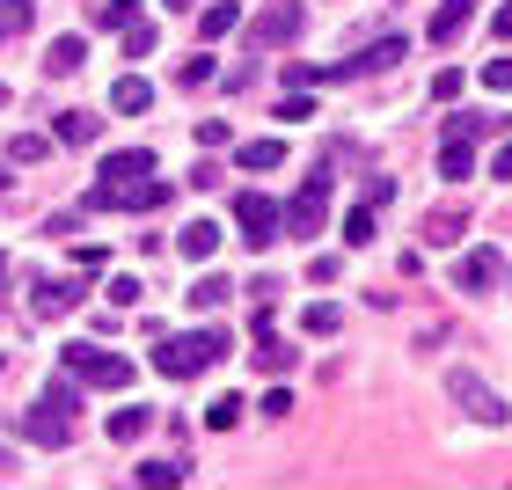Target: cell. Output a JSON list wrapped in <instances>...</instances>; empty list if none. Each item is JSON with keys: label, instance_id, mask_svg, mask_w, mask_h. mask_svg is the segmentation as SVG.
Wrapping results in <instances>:
<instances>
[{"label": "cell", "instance_id": "obj_30", "mask_svg": "<svg viewBox=\"0 0 512 490\" xmlns=\"http://www.w3.org/2000/svg\"><path fill=\"white\" fill-rule=\"evenodd\" d=\"M235 22H242V8H235V0H227V8H205V15H198V30H205V37H227V30H235Z\"/></svg>", "mask_w": 512, "mask_h": 490}, {"label": "cell", "instance_id": "obj_13", "mask_svg": "<svg viewBox=\"0 0 512 490\" xmlns=\"http://www.w3.org/2000/svg\"><path fill=\"white\" fill-rule=\"evenodd\" d=\"M132 176H154V154L147 147H125V154L103 161V183H132Z\"/></svg>", "mask_w": 512, "mask_h": 490}, {"label": "cell", "instance_id": "obj_44", "mask_svg": "<svg viewBox=\"0 0 512 490\" xmlns=\"http://www.w3.org/2000/svg\"><path fill=\"white\" fill-rule=\"evenodd\" d=\"M0 183H8V169H0Z\"/></svg>", "mask_w": 512, "mask_h": 490}, {"label": "cell", "instance_id": "obj_35", "mask_svg": "<svg viewBox=\"0 0 512 490\" xmlns=\"http://www.w3.org/2000/svg\"><path fill=\"white\" fill-rule=\"evenodd\" d=\"M432 96H439V103L461 96V74H454V66H439V74H432Z\"/></svg>", "mask_w": 512, "mask_h": 490}, {"label": "cell", "instance_id": "obj_1", "mask_svg": "<svg viewBox=\"0 0 512 490\" xmlns=\"http://www.w3.org/2000/svg\"><path fill=\"white\" fill-rule=\"evenodd\" d=\"M227 352V330H191V337H161V352H154V373L161 381H198L205 366H213Z\"/></svg>", "mask_w": 512, "mask_h": 490}, {"label": "cell", "instance_id": "obj_9", "mask_svg": "<svg viewBox=\"0 0 512 490\" xmlns=\"http://www.w3.org/2000/svg\"><path fill=\"white\" fill-rule=\"evenodd\" d=\"M286 37H300V8H264L249 22V44L256 52H271V44H286Z\"/></svg>", "mask_w": 512, "mask_h": 490}, {"label": "cell", "instance_id": "obj_28", "mask_svg": "<svg viewBox=\"0 0 512 490\" xmlns=\"http://www.w3.org/2000/svg\"><path fill=\"white\" fill-rule=\"evenodd\" d=\"M44 154H52V139H44V132H15L8 139V161H44Z\"/></svg>", "mask_w": 512, "mask_h": 490}, {"label": "cell", "instance_id": "obj_38", "mask_svg": "<svg viewBox=\"0 0 512 490\" xmlns=\"http://www.w3.org/2000/svg\"><path fill=\"white\" fill-rule=\"evenodd\" d=\"M278 118L300 125V118H315V103H308V96H286V103H278Z\"/></svg>", "mask_w": 512, "mask_h": 490}, {"label": "cell", "instance_id": "obj_42", "mask_svg": "<svg viewBox=\"0 0 512 490\" xmlns=\"http://www.w3.org/2000/svg\"><path fill=\"white\" fill-rule=\"evenodd\" d=\"M8 469H15V454H8V447H0V476H8Z\"/></svg>", "mask_w": 512, "mask_h": 490}, {"label": "cell", "instance_id": "obj_15", "mask_svg": "<svg viewBox=\"0 0 512 490\" xmlns=\"http://www.w3.org/2000/svg\"><path fill=\"white\" fill-rule=\"evenodd\" d=\"M154 103V88L139 81V74H125V81H110V110H125V118H139V110Z\"/></svg>", "mask_w": 512, "mask_h": 490}, {"label": "cell", "instance_id": "obj_20", "mask_svg": "<svg viewBox=\"0 0 512 490\" xmlns=\"http://www.w3.org/2000/svg\"><path fill=\"white\" fill-rule=\"evenodd\" d=\"M337 300H315V308H300V330H308V337H337Z\"/></svg>", "mask_w": 512, "mask_h": 490}, {"label": "cell", "instance_id": "obj_11", "mask_svg": "<svg viewBox=\"0 0 512 490\" xmlns=\"http://www.w3.org/2000/svg\"><path fill=\"white\" fill-rule=\"evenodd\" d=\"M476 22V0H439V15H432V44H454L461 30Z\"/></svg>", "mask_w": 512, "mask_h": 490}, {"label": "cell", "instance_id": "obj_39", "mask_svg": "<svg viewBox=\"0 0 512 490\" xmlns=\"http://www.w3.org/2000/svg\"><path fill=\"white\" fill-rule=\"evenodd\" d=\"M337 271H344L337 256H315V264H308V278H315V286H337Z\"/></svg>", "mask_w": 512, "mask_h": 490}, {"label": "cell", "instance_id": "obj_27", "mask_svg": "<svg viewBox=\"0 0 512 490\" xmlns=\"http://www.w3.org/2000/svg\"><path fill=\"white\" fill-rule=\"evenodd\" d=\"M191 308H198V315L227 308V278H198V286H191Z\"/></svg>", "mask_w": 512, "mask_h": 490}, {"label": "cell", "instance_id": "obj_8", "mask_svg": "<svg viewBox=\"0 0 512 490\" xmlns=\"http://www.w3.org/2000/svg\"><path fill=\"white\" fill-rule=\"evenodd\" d=\"M498 271H505V264H498V249H469V256L454 264V286H461V293H491V286H498Z\"/></svg>", "mask_w": 512, "mask_h": 490}, {"label": "cell", "instance_id": "obj_23", "mask_svg": "<svg viewBox=\"0 0 512 490\" xmlns=\"http://www.w3.org/2000/svg\"><path fill=\"white\" fill-rule=\"evenodd\" d=\"M249 359L264 366V373H278V366H293V352H286V344L271 337V322H264V330H256V352H249Z\"/></svg>", "mask_w": 512, "mask_h": 490}, {"label": "cell", "instance_id": "obj_3", "mask_svg": "<svg viewBox=\"0 0 512 490\" xmlns=\"http://www.w3.org/2000/svg\"><path fill=\"white\" fill-rule=\"evenodd\" d=\"M176 191L161 176H132V183H96L88 191V213H154V205H169Z\"/></svg>", "mask_w": 512, "mask_h": 490}, {"label": "cell", "instance_id": "obj_16", "mask_svg": "<svg viewBox=\"0 0 512 490\" xmlns=\"http://www.w3.org/2000/svg\"><path fill=\"white\" fill-rule=\"evenodd\" d=\"M213 249H220V220H191V227H183V256H198V264H205Z\"/></svg>", "mask_w": 512, "mask_h": 490}, {"label": "cell", "instance_id": "obj_4", "mask_svg": "<svg viewBox=\"0 0 512 490\" xmlns=\"http://www.w3.org/2000/svg\"><path fill=\"white\" fill-rule=\"evenodd\" d=\"M286 213V242H308V235H322V220H330V176H308L300 191L278 205Z\"/></svg>", "mask_w": 512, "mask_h": 490}, {"label": "cell", "instance_id": "obj_31", "mask_svg": "<svg viewBox=\"0 0 512 490\" xmlns=\"http://www.w3.org/2000/svg\"><path fill=\"white\" fill-rule=\"evenodd\" d=\"M139 483H147V490H161V483H183V461H147V469H139Z\"/></svg>", "mask_w": 512, "mask_h": 490}, {"label": "cell", "instance_id": "obj_37", "mask_svg": "<svg viewBox=\"0 0 512 490\" xmlns=\"http://www.w3.org/2000/svg\"><path fill=\"white\" fill-rule=\"evenodd\" d=\"M139 300V278H110V308H132Z\"/></svg>", "mask_w": 512, "mask_h": 490}, {"label": "cell", "instance_id": "obj_10", "mask_svg": "<svg viewBox=\"0 0 512 490\" xmlns=\"http://www.w3.org/2000/svg\"><path fill=\"white\" fill-rule=\"evenodd\" d=\"M30 308H37L44 322H52V315H74V308H81V286H74V278H37V300H30Z\"/></svg>", "mask_w": 512, "mask_h": 490}, {"label": "cell", "instance_id": "obj_19", "mask_svg": "<svg viewBox=\"0 0 512 490\" xmlns=\"http://www.w3.org/2000/svg\"><path fill=\"white\" fill-rule=\"evenodd\" d=\"M476 169V154H469V139H447V147H439V176H447V183H461V176H469Z\"/></svg>", "mask_w": 512, "mask_h": 490}, {"label": "cell", "instance_id": "obj_41", "mask_svg": "<svg viewBox=\"0 0 512 490\" xmlns=\"http://www.w3.org/2000/svg\"><path fill=\"white\" fill-rule=\"evenodd\" d=\"M491 30H498V44H505V37H512V0H505V8H498V15H491Z\"/></svg>", "mask_w": 512, "mask_h": 490}, {"label": "cell", "instance_id": "obj_12", "mask_svg": "<svg viewBox=\"0 0 512 490\" xmlns=\"http://www.w3.org/2000/svg\"><path fill=\"white\" fill-rule=\"evenodd\" d=\"M395 59H410V37H381V44H366L359 59H344L352 74H381V66H395Z\"/></svg>", "mask_w": 512, "mask_h": 490}, {"label": "cell", "instance_id": "obj_33", "mask_svg": "<svg viewBox=\"0 0 512 490\" xmlns=\"http://www.w3.org/2000/svg\"><path fill=\"white\" fill-rule=\"evenodd\" d=\"M44 403H52V410H66V417H74V410H81V395H74V373H66V381H59V388H44Z\"/></svg>", "mask_w": 512, "mask_h": 490}, {"label": "cell", "instance_id": "obj_34", "mask_svg": "<svg viewBox=\"0 0 512 490\" xmlns=\"http://www.w3.org/2000/svg\"><path fill=\"white\" fill-rule=\"evenodd\" d=\"M176 81H183V88H205V81H213V59H183Z\"/></svg>", "mask_w": 512, "mask_h": 490}, {"label": "cell", "instance_id": "obj_26", "mask_svg": "<svg viewBox=\"0 0 512 490\" xmlns=\"http://www.w3.org/2000/svg\"><path fill=\"white\" fill-rule=\"evenodd\" d=\"M374 242V205H359V213H344V249H366Z\"/></svg>", "mask_w": 512, "mask_h": 490}, {"label": "cell", "instance_id": "obj_17", "mask_svg": "<svg viewBox=\"0 0 512 490\" xmlns=\"http://www.w3.org/2000/svg\"><path fill=\"white\" fill-rule=\"evenodd\" d=\"M461 235H469V213H432L425 220V242H439V249H454Z\"/></svg>", "mask_w": 512, "mask_h": 490}, {"label": "cell", "instance_id": "obj_22", "mask_svg": "<svg viewBox=\"0 0 512 490\" xmlns=\"http://www.w3.org/2000/svg\"><path fill=\"white\" fill-rule=\"evenodd\" d=\"M147 425H154V417L132 403V410H118V417H110V439H118V447H132V439H147Z\"/></svg>", "mask_w": 512, "mask_h": 490}, {"label": "cell", "instance_id": "obj_18", "mask_svg": "<svg viewBox=\"0 0 512 490\" xmlns=\"http://www.w3.org/2000/svg\"><path fill=\"white\" fill-rule=\"evenodd\" d=\"M235 161H242V169H278V161H286V139H249Z\"/></svg>", "mask_w": 512, "mask_h": 490}, {"label": "cell", "instance_id": "obj_45", "mask_svg": "<svg viewBox=\"0 0 512 490\" xmlns=\"http://www.w3.org/2000/svg\"><path fill=\"white\" fill-rule=\"evenodd\" d=\"M0 271H8V264H0Z\"/></svg>", "mask_w": 512, "mask_h": 490}, {"label": "cell", "instance_id": "obj_5", "mask_svg": "<svg viewBox=\"0 0 512 490\" xmlns=\"http://www.w3.org/2000/svg\"><path fill=\"white\" fill-rule=\"evenodd\" d=\"M447 395L476 417V425H505V417H512V403H505V395H498L491 381H476L469 366H454V373H447Z\"/></svg>", "mask_w": 512, "mask_h": 490}, {"label": "cell", "instance_id": "obj_2", "mask_svg": "<svg viewBox=\"0 0 512 490\" xmlns=\"http://www.w3.org/2000/svg\"><path fill=\"white\" fill-rule=\"evenodd\" d=\"M59 366L74 373L81 388H132V359L103 352V344H66V352H59Z\"/></svg>", "mask_w": 512, "mask_h": 490}, {"label": "cell", "instance_id": "obj_24", "mask_svg": "<svg viewBox=\"0 0 512 490\" xmlns=\"http://www.w3.org/2000/svg\"><path fill=\"white\" fill-rule=\"evenodd\" d=\"M242 425V395H220V403H205V432H235Z\"/></svg>", "mask_w": 512, "mask_h": 490}, {"label": "cell", "instance_id": "obj_29", "mask_svg": "<svg viewBox=\"0 0 512 490\" xmlns=\"http://www.w3.org/2000/svg\"><path fill=\"white\" fill-rule=\"evenodd\" d=\"M30 30V0H0V44Z\"/></svg>", "mask_w": 512, "mask_h": 490}, {"label": "cell", "instance_id": "obj_36", "mask_svg": "<svg viewBox=\"0 0 512 490\" xmlns=\"http://www.w3.org/2000/svg\"><path fill=\"white\" fill-rule=\"evenodd\" d=\"M483 88H498V96H505V88H512V59H491V66H483Z\"/></svg>", "mask_w": 512, "mask_h": 490}, {"label": "cell", "instance_id": "obj_40", "mask_svg": "<svg viewBox=\"0 0 512 490\" xmlns=\"http://www.w3.org/2000/svg\"><path fill=\"white\" fill-rule=\"evenodd\" d=\"M491 176H498V183H512V147H498V154H491Z\"/></svg>", "mask_w": 512, "mask_h": 490}, {"label": "cell", "instance_id": "obj_21", "mask_svg": "<svg viewBox=\"0 0 512 490\" xmlns=\"http://www.w3.org/2000/svg\"><path fill=\"white\" fill-rule=\"evenodd\" d=\"M81 59H88V44H81V37H59V44H52V59H44V66H52V74L66 81V74H81Z\"/></svg>", "mask_w": 512, "mask_h": 490}, {"label": "cell", "instance_id": "obj_32", "mask_svg": "<svg viewBox=\"0 0 512 490\" xmlns=\"http://www.w3.org/2000/svg\"><path fill=\"white\" fill-rule=\"evenodd\" d=\"M154 52V30L147 22H125V59H147Z\"/></svg>", "mask_w": 512, "mask_h": 490}, {"label": "cell", "instance_id": "obj_6", "mask_svg": "<svg viewBox=\"0 0 512 490\" xmlns=\"http://www.w3.org/2000/svg\"><path fill=\"white\" fill-rule=\"evenodd\" d=\"M235 227H242V242H249V249H271L278 235H286V213H278V198L242 191V198H235Z\"/></svg>", "mask_w": 512, "mask_h": 490}, {"label": "cell", "instance_id": "obj_14", "mask_svg": "<svg viewBox=\"0 0 512 490\" xmlns=\"http://www.w3.org/2000/svg\"><path fill=\"white\" fill-rule=\"evenodd\" d=\"M52 132L66 139V147H88V139L103 132V118H96V110H59V125H52Z\"/></svg>", "mask_w": 512, "mask_h": 490}, {"label": "cell", "instance_id": "obj_25", "mask_svg": "<svg viewBox=\"0 0 512 490\" xmlns=\"http://www.w3.org/2000/svg\"><path fill=\"white\" fill-rule=\"evenodd\" d=\"M139 22V0H96V30H125Z\"/></svg>", "mask_w": 512, "mask_h": 490}, {"label": "cell", "instance_id": "obj_7", "mask_svg": "<svg viewBox=\"0 0 512 490\" xmlns=\"http://www.w3.org/2000/svg\"><path fill=\"white\" fill-rule=\"evenodd\" d=\"M15 432L30 439V447H66V439H74V417L52 410V403H37V410H22V417H15Z\"/></svg>", "mask_w": 512, "mask_h": 490}, {"label": "cell", "instance_id": "obj_43", "mask_svg": "<svg viewBox=\"0 0 512 490\" xmlns=\"http://www.w3.org/2000/svg\"><path fill=\"white\" fill-rule=\"evenodd\" d=\"M0 110H8V88H0Z\"/></svg>", "mask_w": 512, "mask_h": 490}]
</instances>
